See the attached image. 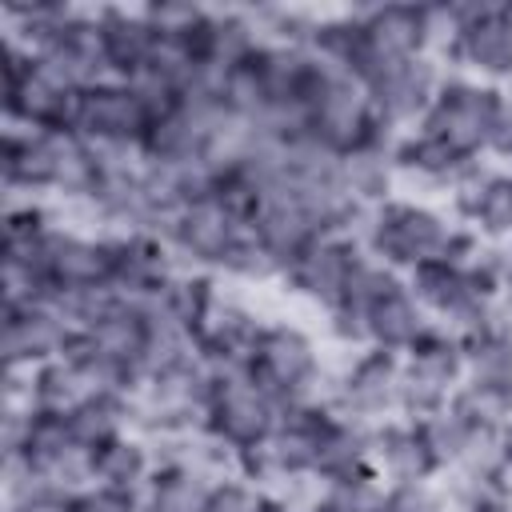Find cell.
Masks as SVG:
<instances>
[{
	"label": "cell",
	"instance_id": "obj_1",
	"mask_svg": "<svg viewBox=\"0 0 512 512\" xmlns=\"http://www.w3.org/2000/svg\"><path fill=\"white\" fill-rule=\"evenodd\" d=\"M452 236H456V220L444 204L416 200V196H392L380 208H372L364 248L380 264H388L392 272L404 276L416 264L444 260Z\"/></svg>",
	"mask_w": 512,
	"mask_h": 512
},
{
	"label": "cell",
	"instance_id": "obj_2",
	"mask_svg": "<svg viewBox=\"0 0 512 512\" xmlns=\"http://www.w3.org/2000/svg\"><path fill=\"white\" fill-rule=\"evenodd\" d=\"M504 96H508V88L480 84V80L448 72L432 108H428V116L420 120V128L432 132L436 140H444L452 152H460L468 160H480L488 152V136H492V124L500 116Z\"/></svg>",
	"mask_w": 512,
	"mask_h": 512
},
{
	"label": "cell",
	"instance_id": "obj_3",
	"mask_svg": "<svg viewBox=\"0 0 512 512\" xmlns=\"http://www.w3.org/2000/svg\"><path fill=\"white\" fill-rule=\"evenodd\" d=\"M400 388H404V356L384 348H364L332 364V408L348 420L368 428L400 416Z\"/></svg>",
	"mask_w": 512,
	"mask_h": 512
},
{
	"label": "cell",
	"instance_id": "obj_4",
	"mask_svg": "<svg viewBox=\"0 0 512 512\" xmlns=\"http://www.w3.org/2000/svg\"><path fill=\"white\" fill-rule=\"evenodd\" d=\"M452 16L460 32L440 64L456 76L512 92V28L504 4H452Z\"/></svg>",
	"mask_w": 512,
	"mask_h": 512
},
{
	"label": "cell",
	"instance_id": "obj_5",
	"mask_svg": "<svg viewBox=\"0 0 512 512\" xmlns=\"http://www.w3.org/2000/svg\"><path fill=\"white\" fill-rule=\"evenodd\" d=\"M460 384H464V344L432 324L404 352L400 416L404 420H424V416L444 412Z\"/></svg>",
	"mask_w": 512,
	"mask_h": 512
},
{
	"label": "cell",
	"instance_id": "obj_6",
	"mask_svg": "<svg viewBox=\"0 0 512 512\" xmlns=\"http://www.w3.org/2000/svg\"><path fill=\"white\" fill-rule=\"evenodd\" d=\"M276 424H280V404L252 380L248 368L224 372V376L212 380L204 428L216 432L224 444L244 452L252 444H264L276 432Z\"/></svg>",
	"mask_w": 512,
	"mask_h": 512
},
{
	"label": "cell",
	"instance_id": "obj_7",
	"mask_svg": "<svg viewBox=\"0 0 512 512\" xmlns=\"http://www.w3.org/2000/svg\"><path fill=\"white\" fill-rule=\"evenodd\" d=\"M448 68L436 56H412V60H396L388 68H380L364 88L372 100V116L392 128V132H412L420 128V120L428 116L440 84H444Z\"/></svg>",
	"mask_w": 512,
	"mask_h": 512
},
{
	"label": "cell",
	"instance_id": "obj_8",
	"mask_svg": "<svg viewBox=\"0 0 512 512\" xmlns=\"http://www.w3.org/2000/svg\"><path fill=\"white\" fill-rule=\"evenodd\" d=\"M148 124L152 120L128 80H96L76 92L68 132L88 144H140Z\"/></svg>",
	"mask_w": 512,
	"mask_h": 512
},
{
	"label": "cell",
	"instance_id": "obj_9",
	"mask_svg": "<svg viewBox=\"0 0 512 512\" xmlns=\"http://www.w3.org/2000/svg\"><path fill=\"white\" fill-rule=\"evenodd\" d=\"M240 232H244V224L228 212V204L216 192H204V196H192V200L180 204V212L172 216L164 240L172 244L176 260L184 268L216 272L224 252L236 244Z\"/></svg>",
	"mask_w": 512,
	"mask_h": 512
},
{
	"label": "cell",
	"instance_id": "obj_10",
	"mask_svg": "<svg viewBox=\"0 0 512 512\" xmlns=\"http://www.w3.org/2000/svg\"><path fill=\"white\" fill-rule=\"evenodd\" d=\"M364 248L352 244V240H340V236H316L308 248H300L288 268H284V280L280 288L304 304H312L316 312L332 308L344 300V288H348V276H352V264Z\"/></svg>",
	"mask_w": 512,
	"mask_h": 512
},
{
	"label": "cell",
	"instance_id": "obj_11",
	"mask_svg": "<svg viewBox=\"0 0 512 512\" xmlns=\"http://www.w3.org/2000/svg\"><path fill=\"white\" fill-rule=\"evenodd\" d=\"M76 328L52 308V304H32V308H4L0 320V356L4 372H32L48 360H60Z\"/></svg>",
	"mask_w": 512,
	"mask_h": 512
},
{
	"label": "cell",
	"instance_id": "obj_12",
	"mask_svg": "<svg viewBox=\"0 0 512 512\" xmlns=\"http://www.w3.org/2000/svg\"><path fill=\"white\" fill-rule=\"evenodd\" d=\"M96 28H100V52H104L108 80H132L148 68L156 32L144 20L140 4H100Z\"/></svg>",
	"mask_w": 512,
	"mask_h": 512
},
{
	"label": "cell",
	"instance_id": "obj_13",
	"mask_svg": "<svg viewBox=\"0 0 512 512\" xmlns=\"http://www.w3.org/2000/svg\"><path fill=\"white\" fill-rule=\"evenodd\" d=\"M356 16H360L364 36H368V48L376 56V72L388 68V64H396V60L428 56L424 4H360Z\"/></svg>",
	"mask_w": 512,
	"mask_h": 512
},
{
	"label": "cell",
	"instance_id": "obj_14",
	"mask_svg": "<svg viewBox=\"0 0 512 512\" xmlns=\"http://www.w3.org/2000/svg\"><path fill=\"white\" fill-rule=\"evenodd\" d=\"M372 468L388 484H420V480H440V464L420 432L416 420H384L372 428Z\"/></svg>",
	"mask_w": 512,
	"mask_h": 512
},
{
	"label": "cell",
	"instance_id": "obj_15",
	"mask_svg": "<svg viewBox=\"0 0 512 512\" xmlns=\"http://www.w3.org/2000/svg\"><path fill=\"white\" fill-rule=\"evenodd\" d=\"M432 328V316L416 304V296L408 292L404 276L380 292L372 304H368V332H372V348H384V352H396L404 356L424 332Z\"/></svg>",
	"mask_w": 512,
	"mask_h": 512
},
{
	"label": "cell",
	"instance_id": "obj_16",
	"mask_svg": "<svg viewBox=\"0 0 512 512\" xmlns=\"http://www.w3.org/2000/svg\"><path fill=\"white\" fill-rule=\"evenodd\" d=\"M156 472L152 448L140 432H124L100 448H92V484L112 488V492H132L140 496Z\"/></svg>",
	"mask_w": 512,
	"mask_h": 512
},
{
	"label": "cell",
	"instance_id": "obj_17",
	"mask_svg": "<svg viewBox=\"0 0 512 512\" xmlns=\"http://www.w3.org/2000/svg\"><path fill=\"white\" fill-rule=\"evenodd\" d=\"M456 224H468L488 244H512V172L492 168L468 204L452 212Z\"/></svg>",
	"mask_w": 512,
	"mask_h": 512
},
{
	"label": "cell",
	"instance_id": "obj_18",
	"mask_svg": "<svg viewBox=\"0 0 512 512\" xmlns=\"http://www.w3.org/2000/svg\"><path fill=\"white\" fill-rule=\"evenodd\" d=\"M464 344V380L476 384H492L512 392V324L504 316V308Z\"/></svg>",
	"mask_w": 512,
	"mask_h": 512
},
{
	"label": "cell",
	"instance_id": "obj_19",
	"mask_svg": "<svg viewBox=\"0 0 512 512\" xmlns=\"http://www.w3.org/2000/svg\"><path fill=\"white\" fill-rule=\"evenodd\" d=\"M364 464H372V428L332 412V420L320 436V452H316V480L324 484V480H336Z\"/></svg>",
	"mask_w": 512,
	"mask_h": 512
},
{
	"label": "cell",
	"instance_id": "obj_20",
	"mask_svg": "<svg viewBox=\"0 0 512 512\" xmlns=\"http://www.w3.org/2000/svg\"><path fill=\"white\" fill-rule=\"evenodd\" d=\"M404 284H408V292L416 296V304L432 316V324L444 320V316H448L456 304H464L468 296H476L472 284H468V276H464V268H456L452 260L416 264L412 272H404Z\"/></svg>",
	"mask_w": 512,
	"mask_h": 512
},
{
	"label": "cell",
	"instance_id": "obj_21",
	"mask_svg": "<svg viewBox=\"0 0 512 512\" xmlns=\"http://www.w3.org/2000/svg\"><path fill=\"white\" fill-rule=\"evenodd\" d=\"M68 428L80 448H100L124 432H132V396L124 392H96L80 408L68 412Z\"/></svg>",
	"mask_w": 512,
	"mask_h": 512
},
{
	"label": "cell",
	"instance_id": "obj_22",
	"mask_svg": "<svg viewBox=\"0 0 512 512\" xmlns=\"http://www.w3.org/2000/svg\"><path fill=\"white\" fill-rule=\"evenodd\" d=\"M216 480L184 468H156L140 492V512H212Z\"/></svg>",
	"mask_w": 512,
	"mask_h": 512
},
{
	"label": "cell",
	"instance_id": "obj_23",
	"mask_svg": "<svg viewBox=\"0 0 512 512\" xmlns=\"http://www.w3.org/2000/svg\"><path fill=\"white\" fill-rule=\"evenodd\" d=\"M216 276L228 280L232 288H264V284H280L284 280V260L252 228H244L236 236V244L224 252Z\"/></svg>",
	"mask_w": 512,
	"mask_h": 512
},
{
	"label": "cell",
	"instance_id": "obj_24",
	"mask_svg": "<svg viewBox=\"0 0 512 512\" xmlns=\"http://www.w3.org/2000/svg\"><path fill=\"white\" fill-rule=\"evenodd\" d=\"M92 392L84 388L80 372L60 356L48 360L40 368L28 372V408L32 412H52V416H68L72 408H80Z\"/></svg>",
	"mask_w": 512,
	"mask_h": 512
},
{
	"label": "cell",
	"instance_id": "obj_25",
	"mask_svg": "<svg viewBox=\"0 0 512 512\" xmlns=\"http://www.w3.org/2000/svg\"><path fill=\"white\" fill-rule=\"evenodd\" d=\"M88 336L96 340V348H100V352H108L112 360L128 364V368H132V376H136V360H140L144 340H148V312L124 300L112 316H104L96 328H88Z\"/></svg>",
	"mask_w": 512,
	"mask_h": 512
},
{
	"label": "cell",
	"instance_id": "obj_26",
	"mask_svg": "<svg viewBox=\"0 0 512 512\" xmlns=\"http://www.w3.org/2000/svg\"><path fill=\"white\" fill-rule=\"evenodd\" d=\"M448 408L464 420V424H476V428H504L512 424V392L504 388H492V384H476V380H464Z\"/></svg>",
	"mask_w": 512,
	"mask_h": 512
},
{
	"label": "cell",
	"instance_id": "obj_27",
	"mask_svg": "<svg viewBox=\"0 0 512 512\" xmlns=\"http://www.w3.org/2000/svg\"><path fill=\"white\" fill-rule=\"evenodd\" d=\"M320 496L332 500V504H340V508H348V512H384L388 480L372 464H364L356 472H344L336 480H324L320 484Z\"/></svg>",
	"mask_w": 512,
	"mask_h": 512
},
{
	"label": "cell",
	"instance_id": "obj_28",
	"mask_svg": "<svg viewBox=\"0 0 512 512\" xmlns=\"http://www.w3.org/2000/svg\"><path fill=\"white\" fill-rule=\"evenodd\" d=\"M320 328H324L328 348H336V352H344V356H356V352L372 348V332H368V308H364V304L340 300V304L324 308V312H320Z\"/></svg>",
	"mask_w": 512,
	"mask_h": 512
},
{
	"label": "cell",
	"instance_id": "obj_29",
	"mask_svg": "<svg viewBox=\"0 0 512 512\" xmlns=\"http://www.w3.org/2000/svg\"><path fill=\"white\" fill-rule=\"evenodd\" d=\"M384 512H452V504L440 480H420V484H388Z\"/></svg>",
	"mask_w": 512,
	"mask_h": 512
},
{
	"label": "cell",
	"instance_id": "obj_30",
	"mask_svg": "<svg viewBox=\"0 0 512 512\" xmlns=\"http://www.w3.org/2000/svg\"><path fill=\"white\" fill-rule=\"evenodd\" d=\"M144 20L152 24V32L160 36H184L200 16H204V4H188V0H148L140 4Z\"/></svg>",
	"mask_w": 512,
	"mask_h": 512
},
{
	"label": "cell",
	"instance_id": "obj_31",
	"mask_svg": "<svg viewBox=\"0 0 512 512\" xmlns=\"http://www.w3.org/2000/svg\"><path fill=\"white\" fill-rule=\"evenodd\" d=\"M260 500H264V492L240 476L216 480V488H212V512H256Z\"/></svg>",
	"mask_w": 512,
	"mask_h": 512
},
{
	"label": "cell",
	"instance_id": "obj_32",
	"mask_svg": "<svg viewBox=\"0 0 512 512\" xmlns=\"http://www.w3.org/2000/svg\"><path fill=\"white\" fill-rule=\"evenodd\" d=\"M72 512H140V496L112 492V488H84L72 496Z\"/></svg>",
	"mask_w": 512,
	"mask_h": 512
},
{
	"label": "cell",
	"instance_id": "obj_33",
	"mask_svg": "<svg viewBox=\"0 0 512 512\" xmlns=\"http://www.w3.org/2000/svg\"><path fill=\"white\" fill-rule=\"evenodd\" d=\"M496 168H508L512 172V92L504 96L500 104V116L492 124V136H488V152H484Z\"/></svg>",
	"mask_w": 512,
	"mask_h": 512
},
{
	"label": "cell",
	"instance_id": "obj_34",
	"mask_svg": "<svg viewBox=\"0 0 512 512\" xmlns=\"http://www.w3.org/2000/svg\"><path fill=\"white\" fill-rule=\"evenodd\" d=\"M496 488L504 496H512V424L500 428V460H496V472H492Z\"/></svg>",
	"mask_w": 512,
	"mask_h": 512
},
{
	"label": "cell",
	"instance_id": "obj_35",
	"mask_svg": "<svg viewBox=\"0 0 512 512\" xmlns=\"http://www.w3.org/2000/svg\"><path fill=\"white\" fill-rule=\"evenodd\" d=\"M4 512H72V496H60V492H40L16 508H4Z\"/></svg>",
	"mask_w": 512,
	"mask_h": 512
},
{
	"label": "cell",
	"instance_id": "obj_36",
	"mask_svg": "<svg viewBox=\"0 0 512 512\" xmlns=\"http://www.w3.org/2000/svg\"><path fill=\"white\" fill-rule=\"evenodd\" d=\"M256 512H300V508H292L284 496H276V492H264V500H260V508Z\"/></svg>",
	"mask_w": 512,
	"mask_h": 512
},
{
	"label": "cell",
	"instance_id": "obj_37",
	"mask_svg": "<svg viewBox=\"0 0 512 512\" xmlns=\"http://www.w3.org/2000/svg\"><path fill=\"white\" fill-rule=\"evenodd\" d=\"M308 512H348V508H340V504H332V500H324V496H320V500H316Z\"/></svg>",
	"mask_w": 512,
	"mask_h": 512
},
{
	"label": "cell",
	"instance_id": "obj_38",
	"mask_svg": "<svg viewBox=\"0 0 512 512\" xmlns=\"http://www.w3.org/2000/svg\"><path fill=\"white\" fill-rule=\"evenodd\" d=\"M504 20H508V28H512V0L504 4Z\"/></svg>",
	"mask_w": 512,
	"mask_h": 512
}]
</instances>
